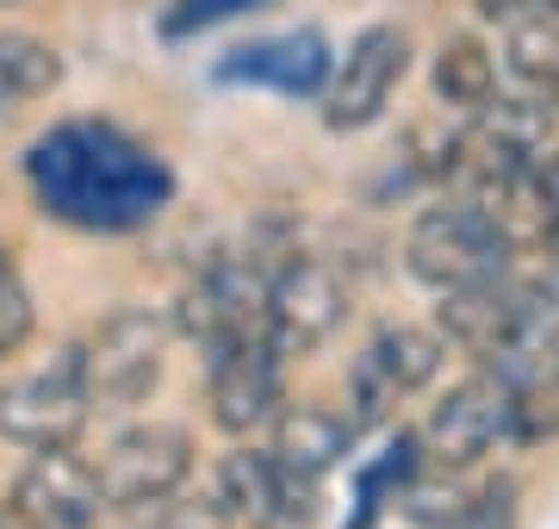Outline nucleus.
<instances>
[{
  "label": "nucleus",
  "mask_w": 559,
  "mask_h": 529,
  "mask_svg": "<svg viewBox=\"0 0 559 529\" xmlns=\"http://www.w3.org/2000/svg\"><path fill=\"white\" fill-rule=\"evenodd\" d=\"M25 175L38 187L44 212L81 224V231L150 224L175 193L168 168L112 125H62V131L38 138L25 156Z\"/></svg>",
  "instance_id": "f257e3e1"
},
{
  "label": "nucleus",
  "mask_w": 559,
  "mask_h": 529,
  "mask_svg": "<svg viewBox=\"0 0 559 529\" xmlns=\"http://www.w3.org/2000/svg\"><path fill=\"white\" fill-rule=\"evenodd\" d=\"M516 262V231L503 212H491L485 200H441L429 212H417L411 237H404V268L411 281L429 293H466V286L503 281Z\"/></svg>",
  "instance_id": "f03ea898"
},
{
  "label": "nucleus",
  "mask_w": 559,
  "mask_h": 529,
  "mask_svg": "<svg viewBox=\"0 0 559 529\" xmlns=\"http://www.w3.org/2000/svg\"><path fill=\"white\" fill-rule=\"evenodd\" d=\"M522 411H528V399L516 392L510 374H498V367L466 374V380H454V387L429 405V418H423V430H417L423 461H436L441 473L479 468L503 436H516Z\"/></svg>",
  "instance_id": "7ed1b4c3"
},
{
  "label": "nucleus",
  "mask_w": 559,
  "mask_h": 529,
  "mask_svg": "<svg viewBox=\"0 0 559 529\" xmlns=\"http://www.w3.org/2000/svg\"><path fill=\"white\" fill-rule=\"evenodd\" d=\"M168 337H175V325H168L162 311H150V306H124V311H112V318H100V325L75 343L87 399H94L100 411L143 405V399L162 387Z\"/></svg>",
  "instance_id": "20e7f679"
},
{
  "label": "nucleus",
  "mask_w": 559,
  "mask_h": 529,
  "mask_svg": "<svg viewBox=\"0 0 559 529\" xmlns=\"http://www.w3.org/2000/svg\"><path fill=\"white\" fill-rule=\"evenodd\" d=\"M218 498L242 529H318L323 524V480L274 461V448L237 443L218 461Z\"/></svg>",
  "instance_id": "39448f33"
},
{
  "label": "nucleus",
  "mask_w": 559,
  "mask_h": 529,
  "mask_svg": "<svg viewBox=\"0 0 559 529\" xmlns=\"http://www.w3.org/2000/svg\"><path fill=\"white\" fill-rule=\"evenodd\" d=\"M441 337L417 325H385L360 343L355 367H348V418L360 430L385 424L399 405H411L429 380L441 374Z\"/></svg>",
  "instance_id": "423d86ee"
},
{
  "label": "nucleus",
  "mask_w": 559,
  "mask_h": 529,
  "mask_svg": "<svg viewBox=\"0 0 559 529\" xmlns=\"http://www.w3.org/2000/svg\"><path fill=\"white\" fill-rule=\"evenodd\" d=\"M94 473H100L106 510H150L187 486V473H193V436L180 424H131L106 443Z\"/></svg>",
  "instance_id": "0eeeda50"
},
{
  "label": "nucleus",
  "mask_w": 559,
  "mask_h": 529,
  "mask_svg": "<svg viewBox=\"0 0 559 529\" xmlns=\"http://www.w3.org/2000/svg\"><path fill=\"white\" fill-rule=\"evenodd\" d=\"M348 318V281H342L336 262L323 256H286L274 262V281H267V343L293 362V355H311L318 343L336 337V325Z\"/></svg>",
  "instance_id": "6e6552de"
},
{
  "label": "nucleus",
  "mask_w": 559,
  "mask_h": 529,
  "mask_svg": "<svg viewBox=\"0 0 559 529\" xmlns=\"http://www.w3.org/2000/svg\"><path fill=\"white\" fill-rule=\"evenodd\" d=\"M87 418H94V399H87L75 349H62L50 367H32L25 380L0 387V436L20 448H75Z\"/></svg>",
  "instance_id": "1a4fd4ad"
},
{
  "label": "nucleus",
  "mask_w": 559,
  "mask_h": 529,
  "mask_svg": "<svg viewBox=\"0 0 559 529\" xmlns=\"http://www.w3.org/2000/svg\"><path fill=\"white\" fill-rule=\"evenodd\" d=\"M267 281H274V262H261V256L212 262L200 281L180 293L175 325L187 330L205 355L224 349V343H237V337H261V325H267Z\"/></svg>",
  "instance_id": "9d476101"
},
{
  "label": "nucleus",
  "mask_w": 559,
  "mask_h": 529,
  "mask_svg": "<svg viewBox=\"0 0 559 529\" xmlns=\"http://www.w3.org/2000/svg\"><path fill=\"white\" fill-rule=\"evenodd\" d=\"M280 374H286V355L261 337H237L205 355V399H212V424L224 436H255V430L274 424L280 399Z\"/></svg>",
  "instance_id": "9b49d317"
},
{
  "label": "nucleus",
  "mask_w": 559,
  "mask_h": 529,
  "mask_svg": "<svg viewBox=\"0 0 559 529\" xmlns=\"http://www.w3.org/2000/svg\"><path fill=\"white\" fill-rule=\"evenodd\" d=\"M404 69H411V38H404L399 25H367V32L348 44V57L330 69V82H323V125H330V131H360V125H373L385 106H392Z\"/></svg>",
  "instance_id": "f8f14e48"
},
{
  "label": "nucleus",
  "mask_w": 559,
  "mask_h": 529,
  "mask_svg": "<svg viewBox=\"0 0 559 529\" xmlns=\"http://www.w3.org/2000/svg\"><path fill=\"white\" fill-rule=\"evenodd\" d=\"M7 505L20 510L32 529H94L106 498H100L94 461H81L75 448H32V461L13 480Z\"/></svg>",
  "instance_id": "ddd939ff"
},
{
  "label": "nucleus",
  "mask_w": 559,
  "mask_h": 529,
  "mask_svg": "<svg viewBox=\"0 0 559 529\" xmlns=\"http://www.w3.org/2000/svg\"><path fill=\"white\" fill-rule=\"evenodd\" d=\"M330 69L336 62H330V44L318 32H286V38L230 50V62H218L224 82H255V87H280V94H323Z\"/></svg>",
  "instance_id": "4468645a"
},
{
  "label": "nucleus",
  "mask_w": 559,
  "mask_h": 529,
  "mask_svg": "<svg viewBox=\"0 0 559 529\" xmlns=\"http://www.w3.org/2000/svg\"><path fill=\"white\" fill-rule=\"evenodd\" d=\"M274 461H286V468H299V473H330L355 448L360 424L348 418V411H330V405H280L274 411Z\"/></svg>",
  "instance_id": "2eb2a0df"
},
{
  "label": "nucleus",
  "mask_w": 559,
  "mask_h": 529,
  "mask_svg": "<svg viewBox=\"0 0 559 529\" xmlns=\"http://www.w3.org/2000/svg\"><path fill=\"white\" fill-rule=\"evenodd\" d=\"M429 94H436V106H448L460 119H479L485 106L498 101V57L479 38H466V32L441 38L436 62H429Z\"/></svg>",
  "instance_id": "dca6fc26"
},
{
  "label": "nucleus",
  "mask_w": 559,
  "mask_h": 529,
  "mask_svg": "<svg viewBox=\"0 0 559 529\" xmlns=\"http://www.w3.org/2000/svg\"><path fill=\"white\" fill-rule=\"evenodd\" d=\"M62 87V50L32 32H0V119Z\"/></svg>",
  "instance_id": "f3484780"
},
{
  "label": "nucleus",
  "mask_w": 559,
  "mask_h": 529,
  "mask_svg": "<svg viewBox=\"0 0 559 529\" xmlns=\"http://www.w3.org/2000/svg\"><path fill=\"white\" fill-rule=\"evenodd\" d=\"M503 219H522L528 237H559V143L540 150V163L528 168V181H522V193L510 200Z\"/></svg>",
  "instance_id": "a211bd4d"
},
{
  "label": "nucleus",
  "mask_w": 559,
  "mask_h": 529,
  "mask_svg": "<svg viewBox=\"0 0 559 529\" xmlns=\"http://www.w3.org/2000/svg\"><path fill=\"white\" fill-rule=\"evenodd\" d=\"M32 337V286H25L13 249H0V362L20 355Z\"/></svg>",
  "instance_id": "6ab92c4d"
},
{
  "label": "nucleus",
  "mask_w": 559,
  "mask_h": 529,
  "mask_svg": "<svg viewBox=\"0 0 559 529\" xmlns=\"http://www.w3.org/2000/svg\"><path fill=\"white\" fill-rule=\"evenodd\" d=\"M261 7H274V0H175L162 13V38H193V32H212V25L261 13Z\"/></svg>",
  "instance_id": "aec40b11"
},
{
  "label": "nucleus",
  "mask_w": 559,
  "mask_h": 529,
  "mask_svg": "<svg viewBox=\"0 0 559 529\" xmlns=\"http://www.w3.org/2000/svg\"><path fill=\"white\" fill-rule=\"evenodd\" d=\"M230 505L218 498V486L205 492V498H162L150 505V529H230Z\"/></svg>",
  "instance_id": "412c9836"
},
{
  "label": "nucleus",
  "mask_w": 559,
  "mask_h": 529,
  "mask_svg": "<svg viewBox=\"0 0 559 529\" xmlns=\"http://www.w3.org/2000/svg\"><path fill=\"white\" fill-rule=\"evenodd\" d=\"M516 524V486L510 480H491L479 498H460L454 529H510Z\"/></svg>",
  "instance_id": "4be33fe9"
},
{
  "label": "nucleus",
  "mask_w": 559,
  "mask_h": 529,
  "mask_svg": "<svg viewBox=\"0 0 559 529\" xmlns=\"http://www.w3.org/2000/svg\"><path fill=\"white\" fill-rule=\"evenodd\" d=\"M0 7H20V0H0Z\"/></svg>",
  "instance_id": "5701e85b"
},
{
  "label": "nucleus",
  "mask_w": 559,
  "mask_h": 529,
  "mask_svg": "<svg viewBox=\"0 0 559 529\" xmlns=\"http://www.w3.org/2000/svg\"><path fill=\"white\" fill-rule=\"evenodd\" d=\"M554 293H559V281H554Z\"/></svg>",
  "instance_id": "b1692460"
}]
</instances>
